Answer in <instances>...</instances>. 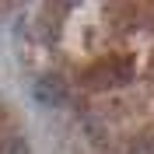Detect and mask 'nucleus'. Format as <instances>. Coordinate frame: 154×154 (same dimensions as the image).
I'll return each instance as SVG.
<instances>
[{
  "label": "nucleus",
  "mask_w": 154,
  "mask_h": 154,
  "mask_svg": "<svg viewBox=\"0 0 154 154\" xmlns=\"http://www.w3.org/2000/svg\"><path fill=\"white\" fill-rule=\"evenodd\" d=\"M63 98H67V88H63L60 77H38L35 81V102L38 105L56 109V105H63Z\"/></svg>",
  "instance_id": "nucleus-1"
},
{
  "label": "nucleus",
  "mask_w": 154,
  "mask_h": 154,
  "mask_svg": "<svg viewBox=\"0 0 154 154\" xmlns=\"http://www.w3.org/2000/svg\"><path fill=\"white\" fill-rule=\"evenodd\" d=\"M0 154H28V144H25V137H7V140L0 144Z\"/></svg>",
  "instance_id": "nucleus-2"
}]
</instances>
